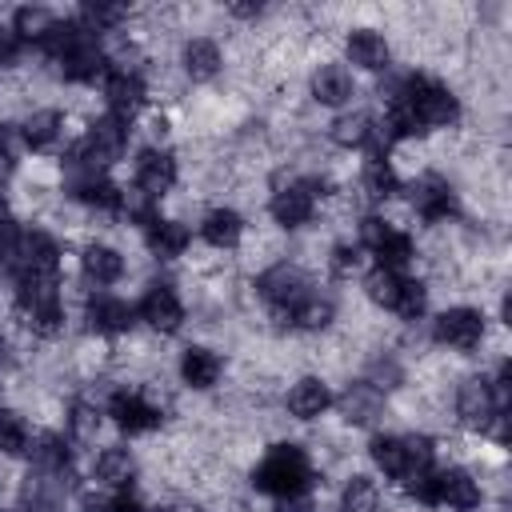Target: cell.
<instances>
[{
  "label": "cell",
  "instance_id": "6da1fadb",
  "mask_svg": "<svg viewBox=\"0 0 512 512\" xmlns=\"http://www.w3.org/2000/svg\"><path fill=\"white\" fill-rule=\"evenodd\" d=\"M252 484L260 492H272V496H300L308 492L312 484V464L304 456V448L296 444H276L252 472Z\"/></svg>",
  "mask_w": 512,
  "mask_h": 512
},
{
  "label": "cell",
  "instance_id": "7a4b0ae2",
  "mask_svg": "<svg viewBox=\"0 0 512 512\" xmlns=\"http://www.w3.org/2000/svg\"><path fill=\"white\" fill-rule=\"evenodd\" d=\"M360 248H368L376 256V268H388V272H400L412 260V240L380 216L360 220Z\"/></svg>",
  "mask_w": 512,
  "mask_h": 512
},
{
  "label": "cell",
  "instance_id": "3957f363",
  "mask_svg": "<svg viewBox=\"0 0 512 512\" xmlns=\"http://www.w3.org/2000/svg\"><path fill=\"white\" fill-rule=\"evenodd\" d=\"M8 268H12L16 280H24V276H56V268H60V248H56V240H52L48 232H40V228L20 232L16 252L8 256Z\"/></svg>",
  "mask_w": 512,
  "mask_h": 512
},
{
  "label": "cell",
  "instance_id": "277c9868",
  "mask_svg": "<svg viewBox=\"0 0 512 512\" xmlns=\"http://www.w3.org/2000/svg\"><path fill=\"white\" fill-rule=\"evenodd\" d=\"M432 336H436V344H444V348L468 352V348H476V344L484 340V316H480L476 308H448V312L436 316Z\"/></svg>",
  "mask_w": 512,
  "mask_h": 512
},
{
  "label": "cell",
  "instance_id": "5b68a950",
  "mask_svg": "<svg viewBox=\"0 0 512 512\" xmlns=\"http://www.w3.org/2000/svg\"><path fill=\"white\" fill-rule=\"evenodd\" d=\"M456 416L468 424V428H480L488 432L492 420L500 416V396L488 380H464L460 392H456Z\"/></svg>",
  "mask_w": 512,
  "mask_h": 512
},
{
  "label": "cell",
  "instance_id": "8992f818",
  "mask_svg": "<svg viewBox=\"0 0 512 512\" xmlns=\"http://www.w3.org/2000/svg\"><path fill=\"white\" fill-rule=\"evenodd\" d=\"M172 184H176V156L164 148H144L136 156V192L160 200L164 192H172Z\"/></svg>",
  "mask_w": 512,
  "mask_h": 512
},
{
  "label": "cell",
  "instance_id": "52a82bcc",
  "mask_svg": "<svg viewBox=\"0 0 512 512\" xmlns=\"http://www.w3.org/2000/svg\"><path fill=\"white\" fill-rule=\"evenodd\" d=\"M104 100H108L112 116L132 120V116L144 108L148 88H144V80H140L132 68H112V72L104 76Z\"/></svg>",
  "mask_w": 512,
  "mask_h": 512
},
{
  "label": "cell",
  "instance_id": "ba28073f",
  "mask_svg": "<svg viewBox=\"0 0 512 512\" xmlns=\"http://www.w3.org/2000/svg\"><path fill=\"white\" fill-rule=\"evenodd\" d=\"M268 212L284 228L308 224L312 212H316V184H284V188H276L272 200H268Z\"/></svg>",
  "mask_w": 512,
  "mask_h": 512
},
{
  "label": "cell",
  "instance_id": "9c48e42d",
  "mask_svg": "<svg viewBox=\"0 0 512 512\" xmlns=\"http://www.w3.org/2000/svg\"><path fill=\"white\" fill-rule=\"evenodd\" d=\"M256 292H260L272 308H284V312H288L296 300H304V296H308V284H304V272H300L296 264H276V268L260 272Z\"/></svg>",
  "mask_w": 512,
  "mask_h": 512
},
{
  "label": "cell",
  "instance_id": "30bf717a",
  "mask_svg": "<svg viewBox=\"0 0 512 512\" xmlns=\"http://www.w3.org/2000/svg\"><path fill=\"white\" fill-rule=\"evenodd\" d=\"M108 416H112L116 428H124V432H148V428L160 424V408H156L148 396L132 392V388H120V392L108 396Z\"/></svg>",
  "mask_w": 512,
  "mask_h": 512
},
{
  "label": "cell",
  "instance_id": "8fae6325",
  "mask_svg": "<svg viewBox=\"0 0 512 512\" xmlns=\"http://www.w3.org/2000/svg\"><path fill=\"white\" fill-rule=\"evenodd\" d=\"M480 504V484L464 468H444L436 472L432 488V508H452V512H472Z\"/></svg>",
  "mask_w": 512,
  "mask_h": 512
},
{
  "label": "cell",
  "instance_id": "7c38bea8",
  "mask_svg": "<svg viewBox=\"0 0 512 512\" xmlns=\"http://www.w3.org/2000/svg\"><path fill=\"white\" fill-rule=\"evenodd\" d=\"M140 320L152 328V332H176L180 324H184V304H180V296L168 288V284H152L148 292H144V300H140Z\"/></svg>",
  "mask_w": 512,
  "mask_h": 512
},
{
  "label": "cell",
  "instance_id": "4fadbf2b",
  "mask_svg": "<svg viewBox=\"0 0 512 512\" xmlns=\"http://www.w3.org/2000/svg\"><path fill=\"white\" fill-rule=\"evenodd\" d=\"M412 208L428 224H440V220H448L456 212V192H452V184L444 176H420L412 184Z\"/></svg>",
  "mask_w": 512,
  "mask_h": 512
},
{
  "label": "cell",
  "instance_id": "5bb4252c",
  "mask_svg": "<svg viewBox=\"0 0 512 512\" xmlns=\"http://www.w3.org/2000/svg\"><path fill=\"white\" fill-rule=\"evenodd\" d=\"M308 88H312V100L324 104V108H340V104H348L356 96V80H352V72L344 64H320L312 72Z\"/></svg>",
  "mask_w": 512,
  "mask_h": 512
},
{
  "label": "cell",
  "instance_id": "9a60e30c",
  "mask_svg": "<svg viewBox=\"0 0 512 512\" xmlns=\"http://www.w3.org/2000/svg\"><path fill=\"white\" fill-rule=\"evenodd\" d=\"M60 72H64L68 80H76V84H88V80L104 76V72H108V56H104L100 40H96V36H84L72 52L60 56Z\"/></svg>",
  "mask_w": 512,
  "mask_h": 512
},
{
  "label": "cell",
  "instance_id": "2e32d148",
  "mask_svg": "<svg viewBox=\"0 0 512 512\" xmlns=\"http://www.w3.org/2000/svg\"><path fill=\"white\" fill-rule=\"evenodd\" d=\"M132 320H136V308H132L128 300H120V296L100 292V296H92V300H88V324H92L96 332H104V336L128 332V328H132Z\"/></svg>",
  "mask_w": 512,
  "mask_h": 512
},
{
  "label": "cell",
  "instance_id": "e0dca14e",
  "mask_svg": "<svg viewBox=\"0 0 512 512\" xmlns=\"http://www.w3.org/2000/svg\"><path fill=\"white\" fill-rule=\"evenodd\" d=\"M144 240H148V248H152V256H160V260H176V256H184L188 252V228L180 224V220H164V216H152L148 224H144Z\"/></svg>",
  "mask_w": 512,
  "mask_h": 512
},
{
  "label": "cell",
  "instance_id": "ac0fdd59",
  "mask_svg": "<svg viewBox=\"0 0 512 512\" xmlns=\"http://www.w3.org/2000/svg\"><path fill=\"white\" fill-rule=\"evenodd\" d=\"M220 372H224V364H220V356H216L212 348H200V344L184 348V356H180V380H184L188 388L208 392V388L220 380Z\"/></svg>",
  "mask_w": 512,
  "mask_h": 512
},
{
  "label": "cell",
  "instance_id": "d6986e66",
  "mask_svg": "<svg viewBox=\"0 0 512 512\" xmlns=\"http://www.w3.org/2000/svg\"><path fill=\"white\" fill-rule=\"evenodd\" d=\"M348 60H352L356 68H364V72H384L388 60H392V48H388V40H384L380 32L356 28V32L348 36Z\"/></svg>",
  "mask_w": 512,
  "mask_h": 512
},
{
  "label": "cell",
  "instance_id": "ffe728a7",
  "mask_svg": "<svg viewBox=\"0 0 512 512\" xmlns=\"http://www.w3.org/2000/svg\"><path fill=\"white\" fill-rule=\"evenodd\" d=\"M328 408H332V392H328L324 380L304 376V380L292 384V392H288V412H292L296 420H316V416H324Z\"/></svg>",
  "mask_w": 512,
  "mask_h": 512
},
{
  "label": "cell",
  "instance_id": "44dd1931",
  "mask_svg": "<svg viewBox=\"0 0 512 512\" xmlns=\"http://www.w3.org/2000/svg\"><path fill=\"white\" fill-rule=\"evenodd\" d=\"M20 136H24V144H28L32 152H48V148H56V144H60V136H64V116H60L56 108L28 112V116H24V128H20Z\"/></svg>",
  "mask_w": 512,
  "mask_h": 512
},
{
  "label": "cell",
  "instance_id": "7402d4cb",
  "mask_svg": "<svg viewBox=\"0 0 512 512\" xmlns=\"http://www.w3.org/2000/svg\"><path fill=\"white\" fill-rule=\"evenodd\" d=\"M72 192H76L80 204H88V208H96V212H120V196H124L104 172H84V176L72 184Z\"/></svg>",
  "mask_w": 512,
  "mask_h": 512
},
{
  "label": "cell",
  "instance_id": "603a6c76",
  "mask_svg": "<svg viewBox=\"0 0 512 512\" xmlns=\"http://www.w3.org/2000/svg\"><path fill=\"white\" fill-rule=\"evenodd\" d=\"M80 268L92 284H116L124 276V256L112 244H88L80 256Z\"/></svg>",
  "mask_w": 512,
  "mask_h": 512
},
{
  "label": "cell",
  "instance_id": "cb8c5ba5",
  "mask_svg": "<svg viewBox=\"0 0 512 512\" xmlns=\"http://www.w3.org/2000/svg\"><path fill=\"white\" fill-rule=\"evenodd\" d=\"M360 188H364L368 200H392V196L400 192V172L392 168V160L372 156V160H364V168H360Z\"/></svg>",
  "mask_w": 512,
  "mask_h": 512
},
{
  "label": "cell",
  "instance_id": "d4e9b609",
  "mask_svg": "<svg viewBox=\"0 0 512 512\" xmlns=\"http://www.w3.org/2000/svg\"><path fill=\"white\" fill-rule=\"evenodd\" d=\"M200 236H204L212 248H236L240 236H244V220H240V212H232V208H212V212L204 216V224H200Z\"/></svg>",
  "mask_w": 512,
  "mask_h": 512
},
{
  "label": "cell",
  "instance_id": "484cf974",
  "mask_svg": "<svg viewBox=\"0 0 512 512\" xmlns=\"http://www.w3.org/2000/svg\"><path fill=\"white\" fill-rule=\"evenodd\" d=\"M96 476L112 488V492H124L132 480H136V456L128 448H104L96 456Z\"/></svg>",
  "mask_w": 512,
  "mask_h": 512
},
{
  "label": "cell",
  "instance_id": "4316f807",
  "mask_svg": "<svg viewBox=\"0 0 512 512\" xmlns=\"http://www.w3.org/2000/svg\"><path fill=\"white\" fill-rule=\"evenodd\" d=\"M180 64H184V72L192 76V80H212L216 72H220V48H216V40H204V36H196V40H188L184 44V52H180Z\"/></svg>",
  "mask_w": 512,
  "mask_h": 512
},
{
  "label": "cell",
  "instance_id": "83f0119b",
  "mask_svg": "<svg viewBox=\"0 0 512 512\" xmlns=\"http://www.w3.org/2000/svg\"><path fill=\"white\" fill-rule=\"evenodd\" d=\"M28 456H32V464L40 472H64L68 460H72V448H68V440L60 432H40V436H32Z\"/></svg>",
  "mask_w": 512,
  "mask_h": 512
},
{
  "label": "cell",
  "instance_id": "f1b7e54d",
  "mask_svg": "<svg viewBox=\"0 0 512 512\" xmlns=\"http://www.w3.org/2000/svg\"><path fill=\"white\" fill-rule=\"evenodd\" d=\"M332 140L344 144V148H364V144H376L380 140V128L372 124L368 112H348V116H336Z\"/></svg>",
  "mask_w": 512,
  "mask_h": 512
},
{
  "label": "cell",
  "instance_id": "f546056e",
  "mask_svg": "<svg viewBox=\"0 0 512 512\" xmlns=\"http://www.w3.org/2000/svg\"><path fill=\"white\" fill-rule=\"evenodd\" d=\"M332 300L328 296H316V292H308L304 300H296L292 308H288V316H292V324L296 328H304V332H320V328H328L332 324Z\"/></svg>",
  "mask_w": 512,
  "mask_h": 512
},
{
  "label": "cell",
  "instance_id": "4dcf8cb0",
  "mask_svg": "<svg viewBox=\"0 0 512 512\" xmlns=\"http://www.w3.org/2000/svg\"><path fill=\"white\" fill-rule=\"evenodd\" d=\"M372 460L384 476L392 480H404L408 476V448H404V436H376L372 440Z\"/></svg>",
  "mask_w": 512,
  "mask_h": 512
},
{
  "label": "cell",
  "instance_id": "1f68e13d",
  "mask_svg": "<svg viewBox=\"0 0 512 512\" xmlns=\"http://www.w3.org/2000/svg\"><path fill=\"white\" fill-rule=\"evenodd\" d=\"M340 512H380V488L368 476H352L340 492Z\"/></svg>",
  "mask_w": 512,
  "mask_h": 512
},
{
  "label": "cell",
  "instance_id": "d6a6232c",
  "mask_svg": "<svg viewBox=\"0 0 512 512\" xmlns=\"http://www.w3.org/2000/svg\"><path fill=\"white\" fill-rule=\"evenodd\" d=\"M424 308H428V292H424V284L404 276V280H400V292H396V300H392L388 312H396L400 320H420Z\"/></svg>",
  "mask_w": 512,
  "mask_h": 512
},
{
  "label": "cell",
  "instance_id": "836d02e7",
  "mask_svg": "<svg viewBox=\"0 0 512 512\" xmlns=\"http://www.w3.org/2000/svg\"><path fill=\"white\" fill-rule=\"evenodd\" d=\"M400 272H388V268H372L368 276H364V292H368V300L372 304H380V308H392V300H396V292H400Z\"/></svg>",
  "mask_w": 512,
  "mask_h": 512
},
{
  "label": "cell",
  "instance_id": "e575fe53",
  "mask_svg": "<svg viewBox=\"0 0 512 512\" xmlns=\"http://www.w3.org/2000/svg\"><path fill=\"white\" fill-rule=\"evenodd\" d=\"M28 444H32L28 424L16 412H0V452L4 456H20V452H28Z\"/></svg>",
  "mask_w": 512,
  "mask_h": 512
},
{
  "label": "cell",
  "instance_id": "d590c367",
  "mask_svg": "<svg viewBox=\"0 0 512 512\" xmlns=\"http://www.w3.org/2000/svg\"><path fill=\"white\" fill-rule=\"evenodd\" d=\"M120 20H124V8H120V4H84V8H80V28H84L88 36L112 32Z\"/></svg>",
  "mask_w": 512,
  "mask_h": 512
},
{
  "label": "cell",
  "instance_id": "8d00e7d4",
  "mask_svg": "<svg viewBox=\"0 0 512 512\" xmlns=\"http://www.w3.org/2000/svg\"><path fill=\"white\" fill-rule=\"evenodd\" d=\"M52 12H44V8H20L16 12V24H12V32L20 36V40H44V32L52 28Z\"/></svg>",
  "mask_w": 512,
  "mask_h": 512
},
{
  "label": "cell",
  "instance_id": "74e56055",
  "mask_svg": "<svg viewBox=\"0 0 512 512\" xmlns=\"http://www.w3.org/2000/svg\"><path fill=\"white\" fill-rule=\"evenodd\" d=\"M360 264H364V248L360 244H340L332 252V272L336 276H352V272H360Z\"/></svg>",
  "mask_w": 512,
  "mask_h": 512
},
{
  "label": "cell",
  "instance_id": "f35d334b",
  "mask_svg": "<svg viewBox=\"0 0 512 512\" xmlns=\"http://www.w3.org/2000/svg\"><path fill=\"white\" fill-rule=\"evenodd\" d=\"M80 512H120V496H112V492H84L80 496Z\"/></svg>",
  "mask_w": 512,
  "mask_h": 512
},
{
  "label": "cell",
  "instance_id": "ab89813d",
  "mask_svg": "<svg viewBox=\"0 0 512 512\" xmlns=\"http://www.w3.org/2000/svg\"><path fill=\"white\" fill-rule=\"evenodd\" d=\"M96 424H100V412H96V408H88V404H76V408H72V428H76L84 440L96 432Z\"/></svg>",
  "mask_w": 512,
  "mask_h": 512
},
{
  "label": "cell",
  "instance_id": "60d3db41",
  "mask_svg": "<svg viewBox=\"0 0 512 512\" xmlns=\"http://www.w3.org/2000/svg\"><path fill=\"white\" fill-rule=\"evenodd\" d=\"M20 36L12 32V28H0V64H12L16 56H20Z\"/></svg>",
  "mask_w": 512,
  "mask_h": 512
},
{
  "label": "cell",
  "instance_id": "b9f144b4",
  "mask_svg": "<svg viewBox=\"0 0 512 512\" xmlns=\"http://www.w3.org/2000/svg\"><path fill=\"white\" fill-rule=\"evenodd\" d=\"M276 512H316V508H312V500L300 492V496H280Z\"/></svg>",
  "mask_w": 512,
  "mask_h": 512
},
{
  "label": "cell",
  "instance_id": "7bdbcfd3",
  "mask_svg": "<svg viewBox=\"0 0 512 512\" xmlns=\"http://www.w3.org/2000/svg\"><path fill=\"white\" fill-rule=\"evenodd\" d=\"M228 12H232V16H240V20H256V16H260V12H264V8H260V4H252V0H248V4H228Z\"/></svg>",
  "mask_w": 512,
  "mask_h": 512
},
{
  "label": "cell",
  "instance_id": "ee69618b",
  "mask_svg": "<svg viewBox=\"0 0 512 512\" xmlns=\"http://www.w3.org/2000/svg\"><path fill=\"white\" fill-rule=\"evenodd\" d=\"M4 356H8V344H4V340H0V364H4Z\"/></svg>",
  "mask_w": 512,
  "mask_h": 512
}]
</instances>
